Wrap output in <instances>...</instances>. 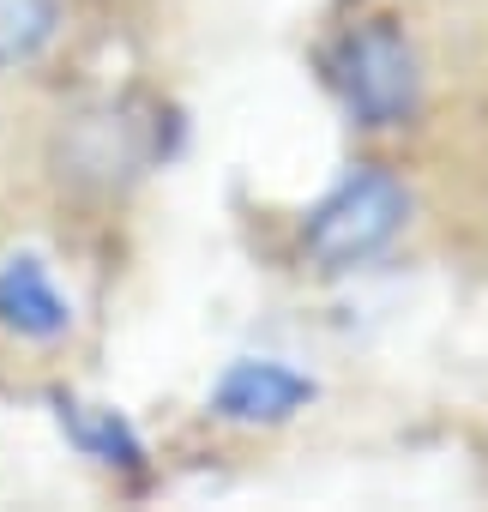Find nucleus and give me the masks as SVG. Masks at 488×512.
Here are the masks:
<instances>
[{
  "label": "nucleus",
  "mask_w": 488,
  "mask_h": 512,
  "mask_svg": "<svg viewBox=\"0 0 488 512\" xmlns=\"http://www.w3.org/2000/svg\"><path fill=\"white\" fill-rule=\"evenodd\" d=\"M404 223V187L386 169H356L314 217H308V253L326 272L362 266L398 235Z\"/></svg>",
  "instance_id": "obj_1"
},
{
  "label": "nucleus",
  "mask_w": 488,
  "mask_h": 512,
  "mask_svg": "<svg viewBox=\"0 0 488 512\" xmlns=\"http://www.w3.org/2000/svg\"><path fill=\"white\" fill-rule=\"evenodd\" d=\"M332 79L362 127H398L416 103V55L392 25H362L338 43Z\"/></svg>",
  "instance_id": "obj_2"
},
{
  "label": "nucleus",
  "mask_w": 488,
  "mask_h": 512,
  "mask_svg": "<svg viewBox=\"0 0 488 512\" xmlns=\"http://www.w3.org/2000/svg\"><path fill=\"white\" fill-rule=\"evenodd\" d=\"M73 326V302L55 284L49 260L37 253H7L0 260V332L19 344H55Z\"/></svg>",
  "instance_id": "obj_3"
},
{
  "label": "nucleus",
  "mask_w": 488,
  "mask_h": 512,
  "mask_svg": "<svg viewBox=\"0 0 488 512\" xmlns=\"http://www.w3.org/2000/svg\"><path fill=\"white\" fill-rule=\"evenodd\" d=\"M308 398H314V380H302L296 368L260 356V362H235V368L217 380V398H211V404H217V416H229V422H284V416H296Z\"/></svg>",
  "instance_id": "obj_4"
},
{
  "label": "nucleus",
  "mask_w": 488,
  "mask_h": 512,
  "mask_svg": "<svg viewBox=\"0 0 488 512\" xmlns=\"http://www.w3.org/2000/svg\"><path fill=\"white\" fill-rule=\"evenodd\" d=\"M67 13L61 0H0V73L31 67L55 49Z\"/></svg>",
  "instance_id": "obj_5"
}]
</instances>
